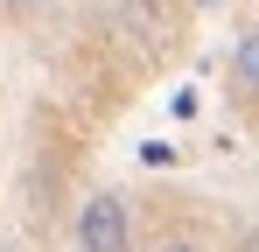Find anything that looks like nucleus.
Here are the masks:
<instances>
[{
    "label": "nucleus",
    "mask_w": 259,
    "mask_h": 252,
    "mask_svg": "<svg viewBox=\"0 0 259 252\" xmlns=\"http://www.w3.org/2000/svg\"><path fill=\"white\" fill-rule=\"evenodd\" d=\"M70 245L77 252H133V203L119 189H91L84 203H77Z\"/></svg>",
    "instance_id": "obj_1"
},
{
    "label": "nucleus",
    "mask_w": 259,
    "mask_h": 252,
    "mask_svg": "<svg viewBox=\"0 0 259 252\" xmlns=\"http://www.w3.org/2000/svg\"><path fill=\"white\" fill-rule=\"evenodd\" d=\"M224 84H231V105H238L245 119H259V21H252V28H238Z\"/></svg>",
    "instance_id": "obj_2"
},
{
    "label": "nucleus",
    "mask_w": 259,
    "mask_h": 252,
    "mask_svg": "<svg viewBox=\"0 0 259 252\" xmlns=\"http://www.w3.org/2000/svg\"><path fill=\"white\" fill-rule=\"evenodd\" d=\"M147 252H217V245H203V238H189V231H168V238H154Z\"/></svg>",
    "instance_id": "obj_3"
},
{
    "label": "nucleus",
    "mask_w": 259,
    "mask_h": 252,
    "mask_svg": "<svg viewBox=\"0 0 259 252\" xmlns=\"http://www.w3.org/2000/svg\"><path fill=\"white\" fill-rule=\"evenodd\" d=\"M56 0H0V14H14V21H35V14H49Z\"/></svg>",
    "instance_id": "obj_4"
},
{
    "label": "nucleus",
    "mask_w": 259,
    "mask_h": 252,
    "mask_svg": "<svg viewBox=\"0 0 259 252\" xmlns=\"http://www.w3.org/2000/svg\"><path fill=\"white\" fill-rule=\"evenodd\" d=\"M0 252H7V245H0Z\"/></svg>",
    "instance_id": "obj_5"
}]
</instances>
